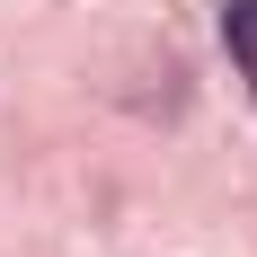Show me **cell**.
<instances>
[{
  "instance_id": "obj_1",
  "label": "cell",
  "mask_w": 257,
  "mask_h": 257,
  "mask_svg": "<svg viewBox=\"0 0 257 257\" xmlns=\"http://www.w3.org/2000/svg\"><path fill=\"white\" fill-rule=\"evenodd\" d=\"M222 45L239 53V71L257 89V0H222Z\"/></svg>"
}]
</instances>
